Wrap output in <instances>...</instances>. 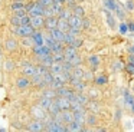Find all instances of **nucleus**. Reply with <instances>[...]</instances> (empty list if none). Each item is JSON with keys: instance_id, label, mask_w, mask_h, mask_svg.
<instances>
[{"instance_id": "f257e3e1", "label": "nucleus", "mask_w": 134, "mask_h": 132, "mask_svg": "<svg viewBox=\"0 0 134 132\" xmlns=\"http://www.w3.org/2000/svg\"><path fill=\"white\" fill-rule=\"evenodd\" d=\"M12 32L20 37H26V36H32L36 32V29L32 25H20V26H13Z\"/></svg>"}, {"instance_id": "f03ea898", "label": "nucleus", "mask_w": 134, "mask_h": 132, "mask_svg": "<svg viewBox=\"0 0 134 132\" xmlns=\"http://www.w3.org/2000/svg\"><path fill=\"white\" fill-rule=\"evenodd\" d=\"M33 52H35V55L39 57V59H42V57H45V56H48V55L52 53L51 47L46 46V45H35L33 46Z\"/></svg>"}, {"instance_id": "7ed1b4c3", "label": "nucleus", "mask_w": 134, "mask_h": 132, "mask_svg": "<svg viewBox=\"0 0 134 132\" xmlns=\"http://www.w3.org/2000/svg\"><path fill=\"white\" fill-rule=\"evenodd\" d=\"M26 10H27V13H29L30 16H36V14H43L45 13V7H43V6H41L38 2L27 4L26 6Z\"/></svg>"}, {"instance_id": "20e7f679", "label": "nucleus", "mask_w": 134, "mask_h": 132, "mask_svg": "<svg viewBox=\"0 0 134 132\" xmlns=\"http://www.w3.org/2000/svg\"><path fill=\"white\" fill-rule=\"evenodd\" d=\"M46 131H49V132H65V131H68V126H65L64 123H61V122H56V121L53 119L51 123L46 125Z\"/></svg>"}, {"instance_id": "39448f33", "label": "nucleus", "mask_w": 134, "mask_h": 132, "mask_svg": "<svg viewBox=\"0 0 134 132\" xmlns=\"http://www.w3.org/2000/svg\"><path fill=\"white\" fill-rule=\"evenodd\" d=\"M45 20L46 17L43 14H36V16H30V25L35 29H41L42 26H45Z\"/></svg>"}, {"instance_id": "423d86ee", "label": "nucleus", "mask_w": 134, "mask_h": 132, "mask_svg": "<svg viewBox=\"0 0 134 132\" xmlns=\"http://www.w3.org/2000/svg\"><path fill=\"white\" fill-rule=\"evenodd\" d=\"M27 129H29V131H32V132H39V131L46 129V125H45V122L42 119H36V121H33V122L29 123Z\"/></svg>"}, {"instance_id": "0eeeda50", "label": "nucleus", "mask_w": 134, "mask_h": 132, "mask_svg": "<svg viewBox=\"0 0 134 132\" xmlns=\"http://www.w3.org/2000/svg\"><path fill=\"white\" fill-rule=\"evenodd\" d=\"M30 112H32V115L36 118V119H45V116H46V109H43L41 105H35L32 109H30Z\"/></svg>"}, {"instance_id": "6e6552de", "label": "nucleus", "mask_w": 134, "mask_h": 132, "mask_svg": "<svg viewBox=\"0 0 134 132\" xmlns=\"http://www.w3.org/2000/svg\"><path fill=\"white\" fill-rule=\"evenodd\" d=\"M55 102H56V105L59 106V109H61V111H65V109H71V100H69V98L58 96Z\"/></svg>"}, {"instance_id": "1a4fd4ad", "label": "nucleus", "mask_w": 134, "mask_h": 132, "mask_svg": "<svg viewBox=\"0 0 134 132\" xmlns=\"http://www.w3.org/2000/svg\"><path fill=\"white\" fill-rule=\"evenodd\" d=\"M69 26L71 27H76V29H81L82 27V17L81 16H76V14H72V16L69 17Z\"/></svg>"}, {"instance_id": "9d476101", "label": "nucleus", "mask_w": 134, "mask_h": 132, "mask_svg": "<svg viewBox=\"0 0 134 132\" xmlns=\"http://www.w3.org/2000/svg\"><path fill=\"white\" fill-rule=\"evenodd\" d=\"M49 33H51V36H52L53 39L56 40V42L64 43V39H65V32L59 30V29L56 27V29H52V30H49Z\"/></svg>"}, {"instance_id": "9b49d317", "label": "nucleus", "mask_w": 134, "mask_h": 132, "mask_svg": "<svg viewBox=\"0 0 134 132\" xmlns=\"http://www.w3.org/2000/svg\"><path fill=\"white\" fill-rule=\"evenodd\" d=\"M45 27H46V30H52V29H56L58 27V17L52 16V17H46V20H45Z\"/></svg>"}, {"instance_id": "f8f14e48", "label": "nucleus", "mask_w": 134, "mask_h": 132, "mask_svg": "<svg viewBox=\"0 0 134 132\" xmlns=\"http://www.w3.org/2000/svg\"><path fill=\"white\" fill-rule=\"evenodd\" d=\"M64 55H65L64 62H69L71 57H74V56L76 55V47H74V46L68 45L66 47H65V50H64Z\"/></svg>"}, {"instance_id": "ddd939ff", "label": "nucleus", "mask_w": 134, "mask_h": 132, "mask_svg": "<svg viewBox=\"0 0 134 132\" xmlns=\"http://www.w3.org/2000/svg\"><path fill=\"white\" fill-rule=\"evenodd\" d=\"M61 118L64 123H71L74 121V112H71V109H65V111H61Z\"/></svg>"}, {"instance_id": "4468645a", "label": "nucleus", "mask_w": 134, "mask_h": 132, "mask_svg": "<svg viewBox=\"0 0 134 132\" xmlns=\"http://www.w3.org/2000/svg\"><path fill=\"white\" fill-rule=\"evenodd\" d=\"M58 29L66 33V32L71 29V26H69V20L65 19V17H59V19H58Z\"/></svg>"}, {"instance_id": "2eb2a0df", "label": "nucleus", "mask_w": 134, "mask_h": 132, "mask_svg": "<svg viewBox=\"0 0 134 132\" xmlns=\"http://www.w3.org/2000/svg\"><path fill=\"white\" fill-rule=\"evenodd\" d=\"M68 131H69V132H79V131H84V129H82V123L78 122V121H72L71 123H68Z\"/></svg>"}, {"instance_id": "dca6fc26", "label": "nucleus", "mask_w": 134, "mask_h": 132, "mask_svg": "<svg viewBox=\"0 0 134 132\" xmlns=\"http://www.w3.org/2000/svg\"><path fill=\"white\" fill-rule=\"evenodd\" d=\"M71 75H72L74 79H84V72H82V69L79 68V66H74ZM72 77H71V79H72Z\"/></svg>"}, {"instance_id": "f3484780", "label": "nucleus", "mask_w": 134, "mask_h": 132, "mask_svg": "<svg viewBox=\"0 0 134 132\" xmlns=\"http://www.w3.org/2000/svg\"><path fill=\"white\" fill-rule=\"evenodd\" d=\"M69 82H71V85H72L76 91H84V89H85V83L82 82V79H74V77H72Z\"/></svg>"}, {"instance_id": "a211bd4d", "label": "nucleus", "mask_w": 134, "mask_h": 132, "mask_svg": "<svg viewBox=\"0 0 134 132\" xmlns=\"http://www.w3.org/2000/svg\"><path fill=\"white\" fill-rule=\"evenodd\" d=\"M23 73H25V76H27V77H32L33 75L36 73V68L35 66H32V65H25L23 66Z\"/></svg>"}, {"instance_id": "6ab92c4d", "label": "nucleus", "mask_w": 134, "mask_h": 132, "mask_svg": "<svg viewBox=\"0 0 134 132\" xmlns=\"http://www.w3.org/2000/svg\"><path fill=\"white\" fill-rule=\"evenodd\" d=\"M4 47H6V50L13 52V50H16V47H18V42H16L15 39H7L6 42H4Z\"/></svg>"}, {"instance_id": "aec40b11", "label": "nucleus", "mask_w": 134, "mask_h": 132, "mask_svg": "<svg viewBox=\"0 0 134 132\" xmlns=\"http://www.w3.org/2000/svg\"><path fill=\"white\" fill-rule=\"evenodd\" d=\"M51 72L53 75L59 73V72H64V63L62 62H53L52 66H51Z\"/></svg>"}, {"instance_id": "412c9836", "label": "nucleus", "mask_w": 134, "mask_h": 132, "mask_svg": "<svg viewBox=\"0 0 134 132\" xmlns=\"http://www.w3.org/2000/svg\"><path fill=\"white\" fill-rule=\"evenodd\" d=\"M52 102H53V99H49V98H46V96H42V99L38 102V105H41L43 109H46V111H48L49 106L52 105Z\"/></svg>"}, {"instance_id": "4be33fe9", "label": "nucleus", "mask_w": 134, "mask_h": 132, "mask_svg": "<svg viewBox=\"0 0 134 132\" xmlns=\"http://www.w3.org/2000/svg\"><path fill=\"white\" fill-rule=\"evenodd\" d=\"M33 40H35L36 45H45V36L41 33V32H35V33L32 34Z\"/></svg>"}, {"instance_id": "5701e85b", "label": "nucleus", "mask_w": 134, "mask_h": 132, "mask_svg": "<svg viewBox=\"0 0 134 132\" xmlns=\"http://www.w3.org/2000/svg\"><path fill=\"white\" fill-rule=\"evenodd\" d=\"M72 100H76V102H79L84 106L88 103V98L84 96V95H81V93H75V96H74V99H71V102H72Z\"/></svg>"}, {"instance_id": "b1692460", "label": "nucleus", "mask_w": 134, "mask_h": 132, "mask_svg": "<svg viewBox=\"0 0 134 132\" xmlns=\"http://www.w3.org/2000/svg\"><path fill=\"white\" fill-rule=\"evenodd\" d=\"M29 83H30V80L27 79V76L26 77H19V79L16 80V85H18L19 88H27Z\"/></svg>"}, {"instance_id": "393cba45", "label": "nucleus", "mask_w": 134, "mask_h": 132, "mask_svg": "<svg viewBox=\"0 0 134 132\" xmlns=\"http://www.w3.org/2000/svg\"><path fill=\"white\" fill-rule=\"evenodd\" d=\"M74 121H78V122H81L82 125H84L85 121H87L85 113H84V112H74Z\"/></svg>"}, {"instance_id": "a878e982", "label": "nucleus", "mask_w": 134, "mask_h": 132, "mask_svg": "<svg viewBox=\"0 0 134 132\" xmlns=\"http://www.w3.org/2000/svg\"><path fill=\"white\" fill-rule=\"evenodd\" d=\"M42 65H45L46 68H51L52 66V63H53V57H52V53L51 55H48V56H45V57H42Z\"/></svg>"}, {"instance_id": "bb28decb", "label": "nucleus", "mask_w": 134, "mask_h": 132, "mask_svg": "<svg viewBox=\"0 0 134 132\" xmlns=\"http://www.w3.org/2000/svg\"><path fill=\"white\" fill-rule=\"evenodd\" d=\"M10 7H12L13 11H16V10H20V9H26V6L23 4V2H18V0H15Z\"/></svg>"}, {"instance_id": "cd10ccee", "label": "nucleus", "mask_w": 134, "mask_h": 132, "mask_svg": "<svg viewBox=\"0 0 134 132\" xmlns=\"http://www.w3.org/2000/svg\"><path fill=\"white\" fill-rule=\"evenodd\" d=\"M76 36H74V34H71L69 32H66L65 33V39H64V43H66V45H72L74 42H75Z\"/></svg>"}, {"instance_id": "c85d7f7f", "label": "nucleus", "mask_w": 134, "mask_h": 132, "mask_svg": "<svg viewBox=\"0 0 134 132\" xmlns=\"http://www.w3.org/2000/svg\"><path fill=\"white\" fill-rule=\"evenodd\" d=\"M122 95H124V100H125V103H127V105H130V106H133V105H134V98L131 96V95L128 93L127 91L122 92Z\"/></svg>"}, {"instance_id": "c756f323", "label": "nucleus", "mask_w": 134, "mask_h": 132, "mask_svg": "<svg viewBox=\"0 0 134 132\" xmlns=\"http://www.w3.org/2000/svg\"><path fill=\"white\" fill-rule=\"evenodd\" d=\"M43 79H45V82H46V85H51V83L55 80V76H53V73L52 72H46V73L43 75Z\"/></svg>"}, {"instance_id": "7c9ffc66", "label": "nucleus", "mask_w": 134, "mask_h": 132, "mask_svg": "<svg viewBox=\"0 0 134 132\" xmlns=\"http://www.w3.org/2000/svg\"><path fill=\"white\" fill-rule=\"evenodd\" d=\"M117 13V16H118V19H124L125 17V11H124V7L122 6H120V4H117V7H115V10H114Z\"/></svg>"}, {"instance_id": "2f4dec72", "label": "nucleus", "mask_w": 134, "mask_h": 132, "mask_svg": "<svg viewBox=\"0 0 134 132\" xmlns=\"http://www.w3.org/2000/svg\"><path fill=\"white\" fill-rule=\"evenodd\" d=\"M56 95H58V93H56L55 89H46V91H43V96L49 98V99H55Z\"/></svg>"}, {"instance_id": "473e14b6", "label": "nucleus", "mask_w": 134, "mask_h": 132, "mask_svg": "<svg viewBox=\"0 0 134 132\" xmlns=\"http://www.w3.org/2000/svg\"><path fill=\"white\" fill-rule=\"evenodd\" d=\"M52 57H53V62H64L65 55L64 52H56V53H52Z\"/></svg>"}, {"instance_id": "72a5a7b5", "label": "nucleus", "mask_w": 134, "mask_h": 132, "mask_svg": "<svg viewBox=\"0 0 134 132\" xmlns=\"http://www.w3.org/2000/svg\"><path fill=\"white\" fill-rule=\"evenodd\" d=\"M55 42H56V40L53 39L52 36H51V33H49V34H45V45H46V46L52 47V46L55 45Z\"/></svg>"}, {"instance_id": "f704fd0d", "label": "nucleus", "mask_w": 134, "mask_h": 132, "mask_svg": "<svg viewBox=\"0 0 134 132\" xmlns=\"http://www.w3.org/2000/svg\"><path fill=\"white\" fill-rule=\"evenodd\" d=\"M105 7H107L108 10L114 11V10H115V7H117L115 0H105Z\"/></svg>"}, {"instance_id": "c9c22d12", "label": "nucleus", "mask_w": 134, "mask_h": 132, "mask_svg": "<svg viewBox=\"0 0 134 132\" xmlns=\"http://www.w3.org/2000/svg\"><path fill=\"white\" fill-rule=\"evenodd\" d=\"M48 111L51 112V115H56V113H59L61 112V109H59V106L56 105V102H52V105L49 106V109Z\"/></svg>"}, {"instance_id": "e433bc0d", "label": "nucleus", "mask_w": 134, "mask_h": 132, "mask_svg": "<svg viewBox=\"0 0 134 132\" xmlns=\"http://www.w3.org/2000/svg\"><path fill=\"white\" fill-rule=\"evenodd\" d=\"M69 63H71V65H72V66H79V65H81V63H82V59H81V57L78 56V55H75V56H74V57H71Z\"/></svg>"}, {"instance_id": "4c0bfd02", "label": "nucleus", "mask_w": 134, "mask_h": 132, "mask_svg": "<svg viewBox=\"0 0 134 132\" xmlns=\"http://www.w3.org/2000/svg\"><path fill=\"white\" fill-rule=\"evenodd\" d=\"M59 17H65V19H69V17L71 16H72V13H71V11H69V9H62V10L61 11H59Z\"/></svg>"}, {"instance_id": "58836bf2", "label": "nucleus", "mask_w": 134, "mask_h": 132, "mask_svg": "<svg viewBox=\"0 0 134 132\" xmlns=\"http://www.w3.org/2000/svg\"><path fill=\"white\" fill-rule=\"evenodd\" d=\"M105 11H107V20H108V26H110V27H115V20H114V17L110 14V11H111V10H108V9H107Z\"/></svg>"}, {"instance_id": "ea45409f", "label": "nucleus", "mask_w": 134, "mask_h": 132, "mask_svg": "<svg viewBox=\"0 0 134 132\" xmlns=\"http://www.w3.org/2000/svg\"><path fill=\"white\" fill-rule=\"evenodd\" d=\"M10 23H12L13 26H20L22 25V17L16 16V14H13V17L10 19Z\"/></svg>"}, {"instance_id": "a19ab883", "label": "nucleus", "mask_w": 134, "mask_h": 132, "mask_svg": "<svg viewBox=\"0 0 134 132\" xmlns=\"http://www.w3.org/2000/svg\"><path fill=\"white\" fill-rule=\"evenodd\" d=\"M72 14H76V16H84V9L81 7V6H75V7L72 9Z\"/></svg>"}, {"instance_id": "79ce46f5", "label": "nucleus", "mask_w": 134, "mask_h": 132, "mask_svg": "<svg viewBox=\"0 0 134 132\" xmlns=\"http://www.w3.org/2000/svg\"><path fill=\"white\" fill-rule=\"evenodd\" d=\"M36 2H38L41 6H43L45 9H46V7H49L51 4H53V0H36Z\"/></svg>"}, {"instance_id": "37998d69", "label": "nucleus", "mask_w": 134, "mask_h": 132, "mask_svg": "<svg viewBox=\"0 0 134 132\" xmlns=\"http://www.w3.org/2000/svg\"><path fill=\"white\" fill-rule=\"evenodd\" d=\"M95 83H97V85H105V83H107V76H98V77H95Z\"/></svg>"}, {"instance_id": "c03bdc74", "label": "nucleus", "mask_w": 134, "mask_h": 132, "mask_svg": "<svg viewBox=\"0 0 134 132\" xmlns=\"http://www.w3.org/2000/svg\"><path fill=\"white\" fill-rule=\"evenodd\" d=\"M127 32H128V23H121V25H120V33L125 34Z\"/></svg>"}, {"instance_id": "a18cd8bd", "label": "nucleus", "mask_w": 134, "mask_h": 132, "mask_svg": "<svg viewBox=\"0 0 134 132\" xmlns=\"http://www.w3.org/2000/svg\"><path fill=\"white\" fill-rule=\"evenodd\" d=\"M90 62L92 63L94 66H97V65H98V63H99V59H98V57H97V56H91V57H90Z\"/></svg>"}, {"instance_id": "49530a36", "label": "nucleus", "mask_w": 134, "mask_h": 132, "mask_svg": "<svg viewBox=\"0 0 134 132\" xmlns=\"http://www.w3.org/2000/svg\"><path fill=\"white\" fill-rule=\"evenodd\" d=\"M4 68H6V70H13V68H15V65H13V63L9 60V62H6V63H4Z\"/></svg>"}, {"instance_id": "de8ad7c7", "label": "nucleus", "mask_w": 134, "mask_h": 132, "mask_svg": "<svg viewBox=\"0 0 134 132\" xmlns=\"http://www.w3.org/2000/svg\"><path fill=\"white\" fill-rule=\"evenodd\" d=\"M68 32H69L71 34H74V36H78L79 34V29H76V27H71Z\"/></svg>"}, {"instance_id": "09e8293b", "label": "nucleus", "mask_w": 134, "mask_h": 132, "mask_svg": "<svg viewBox=\"0 0 134 132\" xmlns=\"http://www.w3.org/2000/svg\"><path fill=\"white\" fill-rule=\"evenodd\" d=\"M127 72H128V73H131V75L134 73V63H128V65H127Z\"/></svg>"}, {"instance_id": "8fccbe9b", "label": "nucleus", "mask_w": 134, "mask_h": 132, "mask_svg": "<svg viewBox=\"0 0 134 132\" xmlns=\"http://www.w3.org/2000/svg\"><path fill=\"white\" fill-rule=\"evenodd\" d=\"M127 9H128L130 11L134 10V3H133V0H128V2H127Z\"/></svg>"}, {"instance_id": "3c124183", "label": "nucleus", "mask_w": 134, "mask_h": 132, "mask_svg": "<svg viewBox=\"0 0 134 132\" xmlns=\"http://www.w3.org/2000/svg\"><path fill=\"white\" fill-rule=\"evenodd\" d=\"M81 43H82V40H79V39H75V42H74L71 46H74V47H79V46H81Z\"/></svg>"}, {"instance_id": "603ef678", "label": "nucleus", "mask_w": 134, "mask_h": 132, "mask_svg": "<svg viewBox=\"0 0 134 132\" xmlns=\"http://www.w3.org/2000/svg\"><path fill=\"white\" fill-rule=\"evenodd\" d=\"M87 122H88V123H91V125H94V123H95V118H94V116L87 118Z\"/></svg>"}, {"instance_id": "864d4df0", "label": "nucleus", "mask_w": 134, "mask_h": 132, "mask_svg": "<svg viewBox=\"0 0 134 132\" xmlns=\"http://www.w3.org/2000/svg\"><path fill=\"white\" fill-rule=\"evenodd\" d=\"M120 69H121V63H118V62H117V63H114V70H120Z\"/></svg>"}, {"instance_id": "5fc2aeb1", "label": "nucleus", "mask_w": 134, "mask_h": 132, "mask_svg": "<svg viewBox=\"0 0 134 132\" xmlns=\"http://www.w3.org/2000/svg\"><path fill=\"white\" fill-rule=\"evenodd\" d=\"M128 30H130V32H134V23H133V22L128 23Z\"/></svg>"}, {"instance_id": "6e6d98bb", "label": "nucleus", "mask_w": 134, "mask_h": 132, "mask_svg": "<svg viewBox=\"0 0 134 132\" xmlns=\"http://www.w3.org/2000/svg\"><path fill=\"white\" fill-rule=\"evenodd\" d=\"M128 63H134V53H131L128 56Z\"/></svg>"}, {"instance_id": "4d7b16f0", "label": "nucleus", "mask_w": 134, "mask_h": 132, "mask_svg": "<svg viewBox=\"0 0 134 132\" xmlns=\"http://www.w3.org/2000/svg\"><path fill=\"white\" fill-rule=\"evenodd\" d=\"M82 27H90V22H88V20H84V22H82Z\"/></svg>"}, {"instance_id": "13d9d810", "label": "nucleus", "mask_w": 134, "mask_h": 132, "mask_svg": "<svg viewBox=\"0 0 134 132\" xmlns=\"http://www.w3.org/2000/svg\"><path fill=\"white\" fill-rule=\"evenodd\" d=\"M84 77L85 79H91V77H92V73H90V72H88V73H84Z\"/></svg>"}, {"instance_id": "bf43d9fd", "label": "nucleus", "mask_w": 134, "mask_h": 132, "mask_svg": "<svg viewBox=\"0 0 134 132\" xmlns=\"http://www.w3.org/2000/svg\"><path fill=\"white\" fill-rule=\"evenodd\" d=\"M130 52H131V53H134V45H133V46H131V47H130Z\"/></svg>"}, {"instance_id": "052dcab7", "label": "nucleus", "mask_w": 134, "mask_h": 132, "mask_svg": "<svg viewBox=\"0 0 134 132\" xmlns=\"http://www.w3.org/2000/svg\"><path fill=\"white\" fill-rule=\"evenodd\" d=\"M76 2H78V3H81V2H84V0H76Z\"/></svg>"}, {"instance_id": "680f3d73", "label": "nucleus", "mask_w": 134, "mask_h": 132, "mask_svg": "<svg viewBox=\"0 0 134 132\" xmlns=\"http://www.w3.org/2000/svg\"><path fill=\"white\" fill-rule=\"evenodd\" d=\"M18 2H23V0H18Z\"/></svg>"}, {"instance_id": "e2e57ef3", "label": "nucleus", "mask_w": 134, "mask_h": 132, "mask_svg": "<svg viewBox=\"0 0 134 132\" xmlns=\"http://www.w3.org/2000/svg\"><path fill=\"white\" fill-rule=\"evenodd\" d=\"M133 91H134V85H133Z\"/></svg>"}]
</instances>
